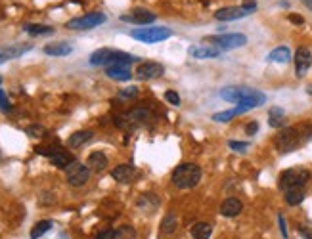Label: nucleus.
<instances>
[{"label": "nucleus", "mask_w": 312, "mask_h": 239, "mask_svg": "<svg viewBox=\"0 0 312 239\" xmlns=\"http://www.w3.org/2000/svg\"><path fill=\"white\" fill-rule=\"evenodd\" d=\"M220 98L226 102H234L238 105H243L245 109L260 107L266 102V96L260 90H255L251 86H226L220 90Z\"/></svg>", "instance_id": "f257e3e1"}, {"label": "nucleus", "mask_w": 312, "mask_h": 239, "mask_svg": "<svg viewBox=\"0 0 312 239\" xmlns=\"http://www.w3.org/2000/svg\"><path fill=\"white\" fill-rule=\"evenodd\" d=\"M173 184L180 189L196 188L201 180V169L196 163H184L173 171Z\"/></svg>", "instance_id": "f03ea898"}, {"label": "nucleus", "mask_w": 312, "mask_h": 239, "mask_svg": "<svg viewBox=\"0 0 312 239\" xmlns=\"http://www.w3.org/2000/svg\"><path fill=\"white\" fill-rule=\"evenodd\" d=\"M138 61V56H130L127 52L121 50H111V48H102L96 50L90 56V63L92 65H115V63H123V65H130Z\"/></svg>", "instance_id": "7ed1b4c3"}, {"label": "nucleus", "mask_w": 312, "mask_h": 239, "mask_svg": "<svg viewBox=\"0 0 312 239\" xmlns=\"http://www.w3.org/2000/svg\"><path fill=\"white\" fill-rule=\"evenodd\" d=\"M310 180V172L306 169H301V167H295V169H287L280 174V189H287L291 188H304Z\"/></svg>", "instance_id": "20e7f679"}, {"label": "nucleus", "mask_w": 312, "mask_h": 239, "mask_svg": "<svg viewBox=\"0 0 312 239\" xmlns=\"http://www.w3.org/2000/svg\"><path fill=\"white\" fill-rule=\"evenodd\" d=\"M173 34L171 29L167 27H142V29H132L130 31V36L136 38L140 43H146V44H155L165 41Z\"/></svg>", "instance_id": "39448f33"}, {"label": "nucleus", "mask_w": 312, "mask_h": 239, "mask_svg": "<svg viewBox=\"0 0 312 239\" xmlns=\"http://www.w3.org/2000/svg\"><path fill=\"white\" fill-rule=\"evenodd\" d=\"M301 132H299V128H282L280 132L276 134L274 138V145L278 147V151H282V153H287V151H293L299 147L301 144Z\"/></svg>", "instance_id": "423d86ee"}, {"label": "nucleus", "mask_w": 312, "mask_h": 239, "mask_svg": "<svg viewBox=\"0 0 312 239\" xmlns=\"http://www.w3.org/2000/svg\"><path fill=\"white\" fill-rule=\"evenodd\" d=\"M203 41L224 52V50H234V48L245 46L247 44V36L242 33H226V34H220V36H207Z\"/></svg>", "instance_id": "0eeeda50"}, {"label": "nucleus", "mask_w": 312, "mask_h": 239, "mask_svg": "<svg viewBox=\"0 0 312 239\" xmlns=\"http://www.w3.org/2000/svg\"><path fill=\"white\" fill-rule=\"evenodd\" d=\"M105 21V16L102 12H90V14H85V16L81 17H73L67 21V29L71 31H90V29H94V27L102 25Z\"/></svg>", "instance_id": "6e6552de"}, {"label": "nucleus", "mask_w": 312, "mask_h": 239, "mask_svg": "<svg viewBox=\"0 0 312 239\" xmlns=\"http://www.w3.org/2000/svg\"><path fill=\"white\" fill-rule=\"evenodd\" d=\"M65 178H67V184L73 186V188H81L85 186L90 178V169L83 163H71L69 167L65 169Z\"/></svg>", "instance_id": "1a4fd4ad"}, {"label": "nucleus", "mask_w": 312, "mask_h": 239, "mask_svg": "<svg viewBox=\"0 0 312 239\" xmlns=\"http://www.w3.org/2000/svg\"><path fill=\"white\" fill-rule=\"evenodd\" d=\"M257 8H245V6H228V8H220L215 12V19L218 21H236L242 17L253 14Z\"/></svg>", "instance_id": "9d476101"}, {"label": "nucleus", "mask_w": 312, "mask_h": 239, "mask_svg": "<svg viewBox=\"0 0 312 239\" xmlns=\"http://www.w3.org/2000/svg\"><path fill=\"white\" fill-rule=\"evenodd\" d=\"M163 73H165V67H163L161 63H155V61H146V63L138 65L136 73H134V77L138 78V81H153V78L161 77Z\"/></svg>", "instance_id": "9b49d317"}, {"label": "nucleus", "mask_w": 312, "mask_h": 239, "mask_svg": "<svg viewBox=\"0 0 312 239\" xmlns=\"http://www.w3.org/2000/svg\"><path fill=\"white\" fill-rule=\"evenodd\" d=\"M293 60H295V71H297V77H304L306 71H308L312 65L310 50H308L306 46H299L297 52H295Z\"/></svg>", "instance_id": "f8f14e48"}, {"label": "nucleus", "mask_w": 312, "mask_h": 239, "mask_svg": "<svg viewBox=\"0 0 312 239\" xmlns=\"http://www.w3.org/2000/svg\"><path fill=\"white\" fill-rule=\"evenodd\" d=\"M188 54H190L191 58H196V60H205V58H218L222 50L217 48V46H213V44H207V43H201V44H193L188 48Z\"/></svg>", "instance_id": "ddd939ff"}, {"label": "nucleus", "mask_w": 312, "mask_h": 239, "mask_svg": "<svg viewBox=\"0 0 312 239\" xmlns=\"http://www.w3.org/2000/svg\"><path fill=\"white\" fill-rule=\"evenodd\" d=\"M121 19L127 21V23H134V25H147V23L155 21V14H151V12H147L144 8H136L132 10V14L121 16Z\"/></svg>", "instance_id": "4468645a"}, {"label": "nucleus", "mask_w": 312, "mask_h": 239, "mask_svg": "<svg viewBox=\"0 0 312 239\" xmlns=\"http://www.w3.org/2000/svg\"><path fill=\"white\" fill-rule=\"evenodd\" d=\"M242 211H243V203L240 199H236V197H228V199L222 201V205H220V214L228 216V218H234Z\"/></svg>", "instance_id": "2eb2a0df"}, {"label": "nucleus", "mask_w": 312, "mask_h": 239, "mask_svg": "<svg viewBox=\"0 0 312 239\" xmlns=\"http://www.w3.org/2000/svg\"><path fill=\"white\" fill-rule=\"evenodd\" d=\"M48 159H50V163H52L54 167H58V169H63V171L69 167L71 163H75V159H73V157H71V155L67 153L65 149H60V147H54L52 155H50Z\"/></svg>", "instance_id": "dca6fc26"}, {"label": "nucleus", "mask_w": 312, "mask_h": 239, "mask_svg": "<svg viewBox=\"0 0 312 239\" xmlns=\"http://www.w3.org/2000/svg\"><path fill=\"white\" fill-rule=\"evenodd\" d=\"M105 75L113 81H129L132 77L129 65H123V63H115V65H107L105 67Z\"/></svg>", "instance_id": "f3484780"}, {"label": "nucleus", "mask_w": 312, "mask_h": 239, "mask_svg": "<svg viewBox=\"0 0 312 239\" xmlns=\"http://www.w3.org/2000/svg\"><path fill=\"white\" fill-rule=\"evenodd\" d=\"M134 174H136V169L132 165H119V167H115L111 171V178L115 182L127 184V182H130V180L134 178Z\"/></svg>", "instance_id": "a211bd4d"}, {"label": "nucleus", "mask_w": 312, "mask_h": 239, "mask_svg": "<svg viewBox=\"0 0 312 239\" xmlns=\"http://www.w3.org/2000/svg\"><path fill=\"white\" fill-rule=\"evenodd\" d=\"M136 207L144 213H155L159 207V197L155 193H142L136 201Z\"/></svg>", "instance_id": "6ab92c4d"}, {"label": "nucleus", "mask_w": 312, "mask_h": 239, "mask_svg": "<svg viewBox=\"0 0 312 239\" xmlns=\"http://www.w3.org/2000/svg\"><path fill=\"white\" fill-rule=\"evenodd\" d=\"M73 52V46L69 43H52L44 46V54L46 56H52V58H63Z\"/></svg>", "instance_id": "aec40b11"}, {"label": "nucleus", "mask_w": 312, "mask_h": 239, "mask_svg": "<svg viewBox=\"0 0 312 239\" xmlns=\"http://www.w3.org/2000/svg\"><path fill=\"white\" fill-rule=\"evenodd\" d=\"M27 50H31V44H19V46H8V48H0V63L14 58H19L21 54H25Z\"/></svg>", "instance_id": "412c9836"}, {"label": "nucleus", "mask_w": 312, "mask_h": 239, "mask_svg": "<svg viewBox=\"0 0 312 239\" xmlns=\"http://www.w3.org/2000/svg\"><path fill=\"white\" fill-rule=\"evenodd\" d=\"M94 136V132L92 130H79V132H73L69 138H67V145L73 147V149H77V147H83V145L90 142Z\"/></svg>", "instance_id": "4be33fe9"}, {"label": "nucleus", "mask_w": 312, "mask_h": 239, "mask_svg": "<svg viewBox=\"0 0 312 239\" xmlns=\"http://www.w3.org/2000/svg\"><path fill=\"white\" fill-rule=\"evenodd\" d=\"M87 167L94 172H102L107 167V157L102 151H92L87 159Z\"/></svg>", "instance_id": "5701e85b"}, {"label": "nucleus", "mask_w": 312, "mask_h": 239, "mask_svg": "<svg viewBox=\"0 0 312 239\" xmlns=\"http://www.w3.org/2000/svg\"><path fill=\"white\" fill-rule=\"evenodd\" d=\"M211 233H213V224H209V222L193 224L190 230V235L193 239H209L211 237Z\"/></svg>", "instance_id": "b1692460"}, {"label": "nucleus", "mask_w": 312, "mask_h": 239, "mask_svg": "<svg viewBox=\"0 0 312 239\" xmlns=\"http://www.w3.org/2000/svg\"><path fill=\"white\" fill-rule=\"evenodd\" d=\"M129 115L130 123H132V127H138V125H146L147 121H149V117H151V113L147 111L146 107H136V109H132L130 113H127Z\"/></svg>", "instance_id": "393cba45"}, {"label": "nucleus", "mask_w": 312, "mask_h": 239, "mask_svg": "<svg viewBox=\"0 0 312 239\" xmlns=\"http://www.w3.org/2000/svg\"><path fill=\"white\" fill-rule=\"evenodd\" d=\"M268 61H274V63H287L291 61V52L287 46H278L268 54Z\"/></svg>", "instance_id": "a878e982"}, {"label": "nucleus", "mask_w": 312, "mask_h": 239, "mask_svg": "<svg viewBox=\"0 0 312 239\" xmlns=\"http://www.w3.org/2000/svg\"><path fill=\"white\" fill-rule=\"evenodd\" d=\"M304 197H306V189L304 188H291L286 191V203L287 205H301L304 201Z\"/></svg>", "instance_id": "bb28decb"}, {"label": "nucleus", "mask_w": 312, "mask_h": 239, "mask_svg": "<svg viewBox=\"0 0 312 239\" xmlns=\"http://www.w3.org/2000/svg\"><path fill=\"white\" fill-rule=\"evenodd\" d=\"M245 111H247V109H245L243 105H238V107H234V109L215 113V115H213V121H215V123H230V121L234 119L236 115H242V113H245Z\"/></svg>", "instance_id": "cd10ccee"}, {"label": "nucleus", "mask_w": 312, "mask_h": 239, "mask_svg": "<svg viewBox=\"0 0 312 239\" xmlns=\"http://www.w3.org/2000/svg\"><path fill=\"white\" fill-rule=\"evenodd\" d=\"M270 119H268V125L272 128H282L286 127V113H284V109H280V107H272L270 109Z\"/></svg>", "instance_id": "c85d7f7f"}, {"label": "nucleus", "mask_w": 312, "mask_h": 239, "mask_svg": "<svg viewBox=\"0 0 312 239\" xmlns=\"http://www.w3.org/2000/svg\"><path fill=\"white\" fill-rule=\"evenodd\" d=\"M176 228H178V218H176L174 214L169 213L165 218H163V222H161V233H163V235H171V233L176 231Z\"/></svg>", "instance_id": "c756f323"}, {"label": "nucleus", "mask_w": 312, "mask_h": 239, "mask_svg": "<svg viewBox=\"0 0 312 239\" xmlns=\"http://www.w3.org/2000/svg\"><path fill=\"white\" fill-rule=\"evenodd\" d=\"M52 230V220H41V222H36L33 226V230H31V239H41L46 233V231Z\"/></svg>", "instance_id": "7c9ffc66"}, {"label": "nucleus", "mask_w": 312, "mask_h": 239, "mask_svg": "<svg viewBox=\"0 0 312 239\" xmlns=\"http://www.w3.org/2000/svg\"><path fill=\"white\" fill-rule=\"evenodd\" d=\"M23 31L29 34H33V36H38V34H52L54 29L48 25H35V23H27L23 25Z\"/></svg>", "instance_id": "2f4dec72"}, {"label": "nucleus", "mask_w": 312, "mask_h": 239, "mask_svg": "<svg viewBox=\"0 0 312 239\" xmlns=\"http://www.w3.org/2000/svg\"><path fill=\"white\" fill-rule=\"evenodd\" d=\"M115 239H136V230L132 226H121L115 230Z\"/></svg>", "instance_id": "473e14b6"}, {"label": "nucleus", "mask_w": 312, "mask_h": 239, "mask_svg": "<svg viewBox=\"0 0 312 239\" xmlns=\"http://www.w3.org/2000/svg\"><path fill=\"white\" fill-rule=\"evenodd\" d=\"M27 134L31 138H44L46 136V128L41 127V125H31V127H27Z\"/></svg>", "instance_id": "72a5a7b5"}, {"label": "nucleus", "mask_w": 312, "mask_h": 239, "mask_svg": "<svg viewBox=\"0 0 312 239\" xmlns=\"http://www.w3.org/2000/svg\"><path fill=\"white\" fill-rule=\"evenodd\" d=\"M0 111L2 113H10L12 111V103H10L8 96L4 90H0Z\"/></svg>", "instance_id": "f704fd0d"}, {"label": "nucleus", "mask_w": 312, "mask_h": 239, "mask_svg": "<svg viewBox=\"0 0 312 239\" xmlns=\"http://www.w3.org/2000/svg\"><path fill=\"white\" fill-rule=\"evenodd\" d=\"M228 145H230V149H234V151H240V153H245V151H247V147H249V144H247V142H236V140H230V142H228Z\"/></svg>", "instance_id": "c9c22d12"}, {"label": "nucleus", "mask_w": 312, "mask_h": 239, "mask_svg": "<svg viewBox=\"0 0 312 239\" xmlns=\"http://www.w3.org/2000/svg\"><path fill=\"white\" fill-rule=\"evenodd\" d=\"M54 201H56V197H54L52 191H43L41 197H38V203L41 205H52Z\"/></svg>", "instance_id": "e433bc0d"}, {"label": "nucleus", "mask_w": 312, "mask_h": 239, "mask_svg": "<svg viewBox=\"0 0 312 239\" xmlns=\"http://www.w3.org/2000/svg\"><path fill=\"white\" fill-rule=\"evenodd\" d=\"M165 100L171 103V105H180V96L176 94L174 90H167V92H165Z\"/></svg>", "instance_id": "4c0bfd02"}, {"label": "nucleus", "mask_w": 312, "mask_h": 239, "mask_svg": "<svg viewBox=\"0 0 312 239\" xmlns=\"http://www.w3.org/2000/svg\"><path fill=\"white\" fill-rule=\"evenodd\" d=\"M136 94H138V88H136V86H129V88H125V90L119 92L121 98H132V96H136Z\"/></svg>", "instance_id": "58836bf2"}, {"label": "nucleus", "mask_w": 312, "mask_h": 239, "mask_svg": "<svg viewBox=\"0 0 312 239\" xmlns=\"http://www.w3.org/2000/svg\"><path fill=\"white\" fill-rule=\"evenodd\" d=\"M94 239H115V230H102V231H98Z\"/></svg>", "instance_id": "ea45409f"}, {"label": "nucleus", "mask_w": 312, "mask_h": 239, "mask_svg": "<svg viewBox=\"0 0 312 239\" xmlns=\"http://www.w3.org/2000/svg\"><path fill=\"white\" fill-rule=\"evenodd\" d=\"M257 130H259V123H257V121H251V123L245 127V132H247L249 136H255V134H257Z\"/></svg>", "instance_id": "a19ab883"}, {"label": "nucleus", "mask_w": 312, "mask_h": 239, "mask_svg": "<svg viewBox=\"0 0 312 239\" xmlns=\"http://www.w3.org/2000/svg\"><path fill=\"white\" fill-rule=\"evenodd\" d=\"M278 222H280V230H282V235L287 239V226H286V218H284V214H278Z\"/></svg>", "instance_id": "79ce46f5"}, {"label": "nucleus", "mask_w": 312, "mask_h": 239, "mask_svg": "<svg viewBox=\"0 0 312 239\" xmlns=\"http://www.w3.org/2000/svg\"><path fill=\"white\" fill-rule=\"evenodd\" d=\"M301 130H303V132H301V136H303L304 140H312V125H303Z\"/></svg>", "instance_id": "37998d69"}, {"label": "nucleus", "mask_w": 312, "mask_h": 239, "mask_svg": "<svg viewBox=\"0 0 312 239\" xmlns=\"http://www.w3.org/2000/svg\"><path fill=\"white\" fill-rule=\"evenodd\" d=\"M289 21H291V23H295V25H303V23H304L303 16H297V14H289Z\"/></svg>", "instance_id": "c03bdc74"}, {"label": "nucleus", "mask_w": 312, "mask_h": 239, "mask_svg": "<svg viewBox=\"0 0 312 239\" xmlns=\"http://www.w3.org/2000/svg\"><path fill=\"white\" fill-rule=\"evenodd\" d=\"M299 233L303 235V239H312V230L304 228V226H299Z\"/></svg>", "instance_id": "a18cd8bd"}, {"label": "nucleus", "mask_w": 312, "mask_h": 239, "mask_svg": "<svg viewBox=\"0 0 312 239\" xmlns=\"http://www.w3.org/2000/svg\"><path fill=\"white\" fill-rule=\"evenodd\" d=\"M301 2H303L304 6H306V8H310L312 10V0H301Z\"/></svg>", "instance_id": "49530a36"}, {"label": "nucleus", "mask_w": 312, "mask_h": 239, "mask_svg": "<svg viewBox=\"0 0 312 239\" xmlns=\"http://www.w3.org/2000/svg\"><path fill=\"white\" fill-rule=\"evenodd\" d=\"M0 83H2V78H0Z\"/></svg>", "instance_id": "de8ad7c7"}]
</instances>
